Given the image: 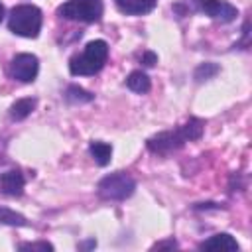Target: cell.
Masks as SVG:
<instances>
[{
    "label": "cell",
    "instance_id": "obj_1",
    "mask_svg": "<svg viewBox=\"0 0 252 252\" xmlns=\"http://www.w3.org/2000/svg\"><path fill=\"white\" fill-rule=\"evenodd\" d=\"M203 120L199 118H189V122L173 128V130H165V132H159L156 136H152L146 146L150 152L154 154H169L177 148H181L185 142H191V140H197L201 138L203 134Z\"/></svg>",
    "mask_w": 252,
    "mask_h": 252
},
{
    "label": "cell",
    "instance_id": "obj_2",
    "mask_svg": "<svg viewBox=\"0 0 252 252\" xmlns=\"http://www.w3.org/2000/svg\"><path fill=\"white\" fill-rule=\"evenodd\" d=\"M108 57V43L104 39H94L89 41L83 49L81 55H75L69 61V71L75 77H87V75H94L98 73Z\"/></svg>",
    "mask_w": 252,
    "mask_h": 252
},
{
    "label": "cell",
    "instance_id": "obj_3",
    "mask_svg": "<svg viewBox=\"0 0 252 252\" xmlns=\"http://www.w3.org/2000/svg\"><path fill=\"white\" fill-rule=\"evenodd\" d=\"M41 10L33 4H20L8 16V28L22 37H37L41 30Z\"/></svg>",
    "mask_w": 252,
    "mask_h": 252
},
{
    "label": "cell",
    "instance_id": "obj_4",
    "mask_svg": "<svg viewBox=\"0 0 252 252\" xmlns=\"http://www.w3.org/2000/svg\"><path fill=\"white\" fill-rule=\"evenodd\" d=\"M102 12H104L102 0H67L57 10L61 18L73 22H85V24L98 22L102 18Z\"/></svg>",
    "mask_w": 252,
    "mask_h": 252
},
{
    "label": "cell",
    "instance_id": "obj_5",
    "mask_svg": "<svg viewBox=\"0 0 252 252\" xmlns=\"http://www.w3.org/2000/svg\"><path fill=\"white\" fill-rule=\"evenodd\" d=\"M134 189H136V181L132 179V175H128L124 171L104 175L96 185L98 197H102L106 201H124L134 193Z\"/></svg>",
    "mask_w": 252,
    "mask_h": 252
},
{
    "label": "cell",
    "instance_id": "obj_6",
    "mask_svg": "<svg viewBox=\"0 0 252 252\" xmlns=\"http://www.w3.org/2000/svg\"><path fill=\"white\" fill-rule=\"evenodd\" d=\"M39 61L32 53H18L10 63V75L22 83H32L37 77Z\"/></svg>",
    "mask_w": 252,
    "mask_h": 252
},
{
    "label": "cell",
    "instance_id": "obj_7",
    "mask_svg": "<svg viewBox=\"0 0 252 252\" xmlns=\"http://www.w3.org/2000/svg\"><path fill=\"white\" fill-rule=\"evenodd\" d=\"M195 4H197L199 12L211 16L213 20H219V22H232L238 16V10L224 0H195Z\"/></svg>",
    "mask_w": 252,
    "mask_h": 252
},
{
    "label": "cell",
    "instance_id": "obj_8",
    "mask_svg": "<svg viewBox=\"0 0 252 252\" xmlns=\"http://www.w3.org/2000/svg\"><path fill=\"white\" fill-rule=\"evenodd\" d=\"M24 185H26V179H24V173L20 169H10V171L0 175V191L4 195H10V197L22 195Z\"/></svg>",
    "mask_w": 252,
    "mask_h": 252
},
{
    "label": "cell",
    "instance_id": "obj_9",
    "mask_svg": "<svg viewBox=\"0 0 252 252\" xmlns=\"http://www.w3.org/2000/svg\"><path fill=\"white\" fill-rule=\"evenodd\" d=\"M118 10L122 14H128V16H142V14H148L156 8V2L158 0H114Z\"/></svg>",
    "mask_w": 252,
    "mask_h": 252
},
{
    "label": "cell",
    "instance_id": "obj_10",
    "mask_svg": "<svg viewBox=\"0 0 252 252\" xmlns=\"http://www.w3.org/2000/svg\"><path fill=\"white\" fill-rule=\"evenodd\" d=\"M199 248L201 250H230L232 252V250H238V242L230 234L220 232V234H215V236L203 240L199 244Z\"/></svg>",
    "mask_w": 252,
    "mask_h": 252
},
{
    "label": "cell",
    "instance_id": "obj_11",
    "mask_svg": "<svg viewBox=\"0 0 252 252\" xmlns=\"http://www.w3.org/2000/svg\"><path fill=\"white\" fill-rule=\"evenodd\" d=\"M126 87L138 94H144L150 91V77L144 71H132L126 77Z\"/></svg>",
    "mask_w": 252,
    "mask_h": 252
},
{
    "label": "cell",
    "instance_id": "obj_12",
    "mask_svg": "<svg viewBox=\"0 0 252 252\" xmlns=\"http://www.w3.org/2000/svg\"><path fill=\"white\" fill-rule=\"evenodd\" d=\"M89 152H91L93 159L98 165H108L110 163V158H112V146L110 144H106V142H91Z\"/></svg>",
    "mask_w": 252,
    "mask_h": 252
},
{
    "label": "cell",
    "instance_id": "obj_13",
    "mask_svg": "<svg viewBox=\"0 0 252 252\" xmlns=\"http://www.w3.org/2000/svg\"><path fill=\"white\" fill-rule=\"evenodd\" d=\"M33 108H35V100L33 98H20L10 106V118L12 120H24L26 116L32 114Z\"/></svg>",
    "mask_w": 252,
    "mask_h": 252
},
{
    "label": "cell",
    "instance_id": "obj_14",
    "mask_svg": "<svg viewBox=\"0 0 252 252\" xmlns=\"http://www.w3.org/2000/svg\"><path fill=\"white\" fill-rule=\"evenodd\" d=\"M94 98V94H91V93H87L85 89H81V87H77V85H71V87H67V91H65V100L67 102H73V104H81V102H91Z\"/></svg>",
    "mask_w": 252,
    "mask_h": 252
},
{
    "label": "cell",
    "instance_id": "obj_15",
    "mask_svg": "<svg viewBox=\"0 0 252 252\" xmlns=\"http://www.w3.org/2000/svg\"><path fill=\"white\" fill-rule=\"evenodd\" d=\"M0 224H10V226H26L28 220L24 215L8 209V207H0Z\"/></svg>",
    "mask_w": 252,
    "mask_h": 252
},
{
    "label": "cell",
    "instance_id": "obj_16",
    "mask_svg": "<svg viewBox=\"0 0 252 252\" xmlns=\"http://www.w3.org/2000/svg\"><path fill=\"white\" fill-rule=\"evenodd\" d=\"M217 73H219V67H217L215 63H205V65L197 67L195 79H197V81H205V79H211V77L217 75Z\"/></svg>",
    "mask_w": 252,
    "mask_h": 252
},
{
    "label": "cell",
    "instance_id": "obj_17",
    "mask_svg": "<svg viewBox=\"0 0 252 252\" xmlns=\"http://www.w3.org/2000/svg\"><path fill=\"white\" fill-rule=\"evenodd\" d=\"M18 248H22V250H53V244H49V242H22Z\"/></svg>",
    "mask_w": 252,
    "mask_h": 252
},
{
    "label": "cell",
    "instance_id": "obj_18",
    "mask_svg": "<svg viewBox=\"0 0 252 252\" xmlns=\"http://www.w3.org/2000/svg\"><path fill=\"white\" fill-rule=\"evenodd\" d=\"M156 61H158V57H156V53H152V51H146V53L142 55V63H144L146 67H154Z\"/></svg>",
    "mask_w": 252,
    "mask_h": 252
},
{
    "label": "cell",
    "instance_id": "obj_19",
    "mask_svg": "<svg viewBox=\"0 0 252 252\" xmlns=\"http://www.w3.org/2000/svg\"><path fill=\"white\" fill-rule=\"evenodd\" d=\"M154 248H177V242L171 238V240H167V242H158V244H154Z\"/></svg>",
    "mask_w": 252,
    "mask_h": 252
},
{
    "label": "cell",
    "instance_id": "obj_20",
    "mask_svg": "<svg viewBox=\"0 0 252 252\" xmlns=\"http://www.w3.org/2000/svg\"><path fill=\"white\" fill-rule=\"evenodd\" d=\"M2 18H4V6H2V2H0V22H2Z\"/></svg>",
    "mask_w": 252,
    "mask_h": 252
}]
</instances>
